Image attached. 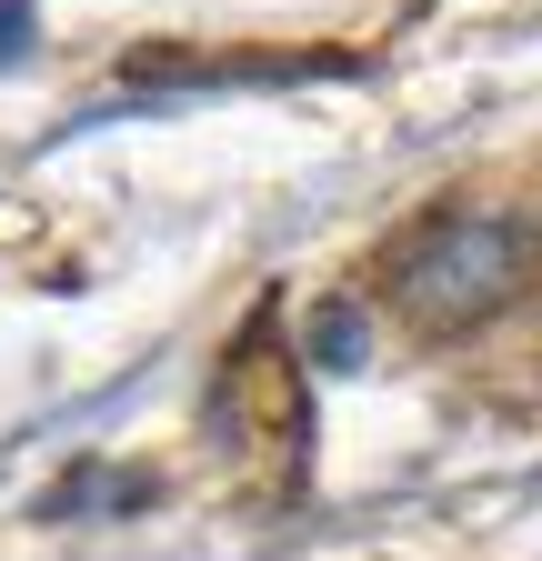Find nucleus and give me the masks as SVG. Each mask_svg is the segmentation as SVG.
Wrapping results in <instances>:
<instances>
[{
    "instance_id": "nucleus-1",
    "label": "nucleus",
    "mask_w": 542,
    "mask_h": 561,
    "mask_svg": "<svg viewBox=\"0 0 542 561\" xmlns=\"http://www.w3.org/2000/svg\"><path fill=\"white\" fill-rule=\"evenodd\" d=\"M522 291H532V221H512V210H432L392 251V301L432 341L503 321Z\"/></svg>"
},
{
    "instance_id": "nucleus-2",
    "label": "nucleus",
    "mask_w": 542,
    "mask_h": 561,
    "mask_svg": "<svg viewBox=\"0 0 542 561\" xmlns=\"http://www.w3.org/2000/svg\"><path fill=\"white\" fill-rule=\"evenodd\" d=\"M151 491H161L151 471H71V481H60L50 502H41V512H50V522H81V512H142Z\"/></svg>"
},
{
    "instance_id": "nucleus-3",
    "label": "nucleus",
    "mask_w": 542,
    "mask_h": 561,
    "mask_svg": "<svg viewBox=\"0 0 542 561\" xmlns=\"http://www.w3.org/2000/svg\"><path fill=\"white\" fill-rule=\"evenodd\" d=\"M312 341H321V371H362V311H352V301H331V311L312 321Z\"/></svg>"
},
{
    "instance_id": "nucleus-4",
    "label": "nucleus",
    "mask_w": 542,
    "mask_h": 561,
    "mask_svg": "<svg viewBox=\"0 0 542 561\" xmlns=\"http://www.w3.org/2000/svg\"><path fill=\"white\" fill-rule=\"evenodd\" d=\"M31 50V0H0V60Z\"/></svg>"
}]
</instances>
